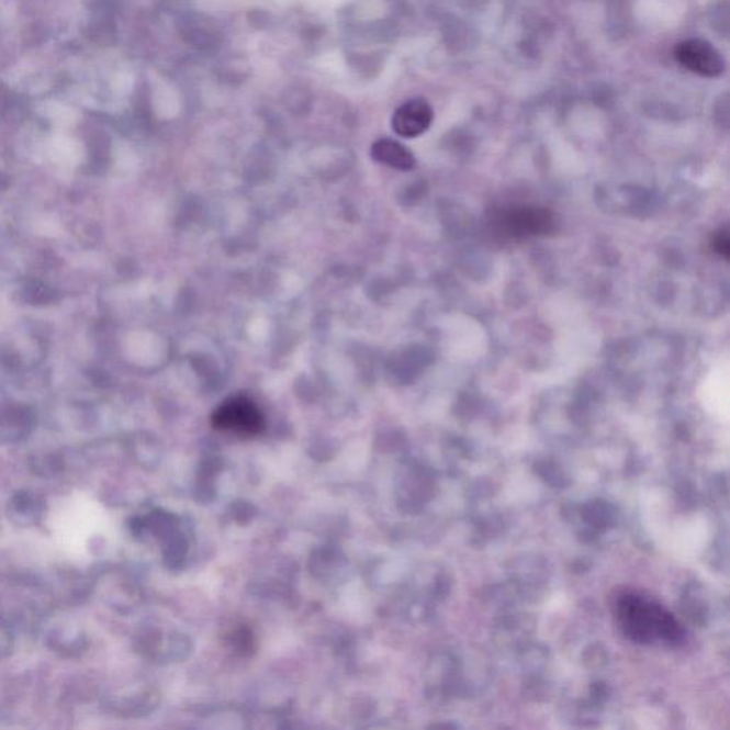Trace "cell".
Instances as JSON below:
<instances>
[{"label": "cell", "mask_w": 730, "mask_h": 730, "mask_svg": "<svg viewBox=\"0 0 730 730\" xmlns=\"http://www.w3.org/2000/svg\"><path fill=\"white\" fill-rule=\"evenodd\" d=\"M615 615L620 631L631 641L675 645L684 638V631L674 615L645 596L633 593L619 595L615 603Z\"/></svg>", "instance_id": "cell-1"}, {"label": "cell", "mask_w": 730, "mask_h": 730, "mask_svg": "<svg viewBox=\"0 0 730 730\" xmlns=\"http://www.w3.org/2000/svg\"><path fill=\"white\" fill-rule=\"evenodd\" d=\"M213 427L233 436L251 438L266 429V418L255 401L237 395L226 401L212 415Z\"/></svg>", "instance_id": "cell-2"}, {"label": "cell", "mask_w": 730, "mask_h": 730, "mask_svg": "<svg viewBox=\"0 0 730 730\" xmlns=\"http://www.w3.org/2000/svg\"><path fill=\"white\" fill-rule=\"evenodd\" d=\"M675 59L682 68L704 78H718L725 71V60L712 43L703 40H688L677 43Z\"/></svg>", "instance_id": "cell-3"}, {"label": "cell", "mask_w": 730, "mask_h": 730, "mask_svg": "<svg viewBox=\"0 0 730 730\" xmlns=\"http://www.w3.org/2000/svg\"><path fill=\"white\" fill-rule=\"evenodd\" d=\"M434 111L426 99L415 98L401 104L393 116V128L398 136L414 138L422 136L431 126Z\"/></svg>", "instance_id": "cell-4"}, {"label": "cell", "mask_w": 730, "mask_h": 730, "mask_svg": "<svg viewBox=\"0 0 730 730\" xmlns=\"http://www.w3.org/2000/svg\"><path fill=\"white\" fill-rule=\"evenodd\" d=\"M7 514L14 527H36L45 517L46 501L36 491L19 490L9 498Z\"/></svg>", "instance_id": "cell-5"}, {"label": "cell", "mask_w": 730, "mask_h": 730, "mask_svg": "<svg viewBox=\"0 0 730 730\" xmlns=\"http://www.w3.org/2000/svg\"><path fill=\"white\" fill-rule=\"evenodd\" d=\"M46 645L61 658H78L88 651L89 639L82 629L64 624L47 632Z\"/></svg>", "instance_id": "cell-6"}, {"label": "cell", "mask_w": 730, "mask_h": 730, "mask_svg": "<svg viewBox=\"0 0 730 730\" xmlns=\"http://www.w3.org/2000/svg\"><path fill=\"white\" fill-rule=\"evenodd\" d=\"M371 157L379 164L397 170L407 171L414 169L415 166L413 151L393 138L377 141L371 147Z\"/></svg>", "instance_id": "cell-7"}, {"label": "cell", "mask_w": 730, "mask_h": 730, "mask_svg": "<svg viewBox=\"0 0 730 730\" xmlns=\"http://www.w3.org/2000/svg\"><path fill=\"white\" fill-rule=\"evenodd\" d=\"M31 470L43 479H55L65 470V462L59 456L33 457Z\"/></svg>", "instance_id": "cell-8"}, {"label": "cell", "mask_w": 730, "mask_h": 730, "mask_svg": "<svg viewBox=\"0 0 730 730\" xmlns=\"http://www.w3.org/2000/svg\"><path fill=\"white\" fill-rule=\"evenodd\" d=\"M14 649V633L11 624L0 617V660H7Z\"/></svg>", "instance_id": "cell-9"}, {"label": "cell", "mask_w": 730, "mask_h": 730, "mask_svg": "<svg viewBox=\"0 0 730 730\" xmlns=\"http://www.w3.org/2000/svg\"><path fill=\"white\" fill-rule=\"evenodd\" d=\"M714 248L718 255L722 256L723 259H729L730 255V240L728 231L719 232L717 237L714 240Z\"/></svg>", "instance_id": "cell-10"}]
</instances>
